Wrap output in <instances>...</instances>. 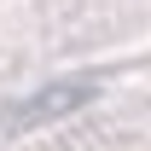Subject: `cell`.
Wrapping results in <instances>:
<instances>
[{"label":"cell","mask_w":151,"mask_h":151,"mask_svg":"<svg viewBox=\"0 0 151 151\" xmlns=\"http://www.w3.org/2000/svg\"><path fill=\"white\" fill-rule=\"evenodd\" d=\"M93 99V81H58V87H41L29 105L12 111V128H35V122H52V116H70L76 105Z\"/></svg>","instance_id":"cell-1"}]
</instances>
